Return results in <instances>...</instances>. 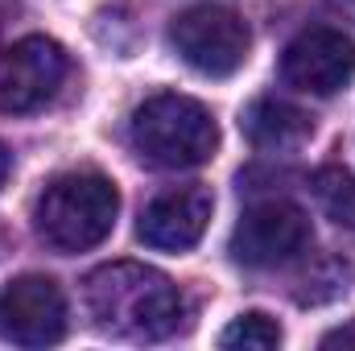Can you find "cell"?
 I'll return each mask as SVG.
<instances>
[{
  "instance_id": "4fadbf2b",
  "label": "cell",
  "mask_w": 355,
  "mask_h": 351,
  "mask_svg": "<svg viewBox=\"0 0 355 351\" xmlns=\"http://www.w3.org/2000/svg\"><path fill=\"white\" fill-rule=\"evenodd\" d=\"M339 343H355V327L352 331H331V335L322 339V348H339Z\"/></svg>"
},
{
  "instance_id": "5b68a950",
  "label": "cell",
  "mask_w": 355,
  "mask_h": 351,
  "mask_svg": "<svg viewBox=\"0 0 355 351\" xmlns=\"http://www.w3.org/2000/svg\"><path fill=\"white\" fill-rule=\"evenodd\" d=\"M310 215L285 198H265L248 207L232 232V257L248 268H281L310 252Z\"/></svg>"
},
{
  "instance_id": "5bb4252c",
  "label": "cell",
  "mask_w": 355,
  "mask_h": 351,
  "mask_svg": "<svg viewBox=\"0 0 355 351\" xmlns=\"http://www.w3.org/2000/svg\"><path fill=\"white\" fill-rule=\"evenodd\" d=\"M339 17H347V21H355V0H327Z\"/></svg>"
},
{
  "instance_id": "3957f363",
  "label": "cell",
  "mask_w": 355,
  "mask_h": 351,
  "mask_svg": "<svg viewBox=\"0 0 355 351\" xmlns=\"http://www.w3.org/2000/svg\"><path fill=\"white\" fill-rule=\"evenodd\" d=\"M132 145L157 170H194L215 157L219 124L190 95H153L132 112Z\"/></svg>"
},
{
  "instance_id": "8fae6325",
  "label": "cell",
  "mask_w": 355,
  "mask_h": 351,
  "mask_svg": "<svg viewBox=\"0 0 355 351\" xmlns=\"http://www.w3.org/2000/svg\"><path fill=\"white\" fill-rule=\"evenodd\" d=\"M310 190L318 198V207L327 211V219H335L339 228H355V174L343 166H322L310 178Z\"/></svg>"
},
{
  "instance_id": "7c38bea8",
  "label": "cell",
  "mask_w": 355,
  "mask_h": 351,
  "mask_svg": "<svg viewBox=\"0 0 355 351\" xmlns=\"http://www.w3.org/2000/svg\"><path fill=\"white\" fill-rule=\"evenodd\" d=\"M281 343V327L261 314V310H252V314H240L223 335H219V348H248V351H268Z\"/></svg>"
},
{
  "instance_id": "277c9868",
  "label": "cell",
  "mask_w": 355,
  "mask_h": 351,
  "mask_svg": "<svg viewBox=\"0 0 355 351\" xmlns=\"http://www.w3.org/2000/svg\"><path fill=\"white\" fill-rule=\"evenodd\" d=\"M170 46L178 50V58L190 71H198L207 79H227L248 62L252 33L232 8L198 4V8H186V12L174 17Z\"/></svg>"
},
{
  "instance_id": "9a60e30c",
  "label": "cell",
  "mask_w": 355,
  "mask_h": 351,
  "mask_svg": "<svg viewBox=\"0 0 355 351\" xmlns=\"http://www.w3.org/2000/svg\"><path fill=\"white\" fill-rule=\"evenodd\" d=\"M4 178H8V149L0 145V182H4Z\"/></svg>"
},
{
  "instance_id": "9c48e42d",
  "label": "cell",
  "mask_w": 355,
  "mask_h": 351,
  "mask_svg": "<svg viewBox=\"0 0 355 351\" xmlns=\"http://www.w3.org/2000/svg\"><path fill=\"white\" fill-rule=\"evenodd\" d=\"M211 190L202 186H170L162 190L145 215H141V240L149 248H162V252H186L202 240L207 223H211Z\"/></svg>"
},
{
  "instance_id": "7a4b0ae2",
  "label": "cell",
  "mask_w": 355,
  "mask_h": 351,
  "mask_svg": "<svg viewBox=\"0 0 355 351\" xmlns=\"http://www.w3.org/2000/svg\"><path fill=\"white\" fill-rule=\"evenodd\" d=\"M120 215L116 182L95 170H71L46 182L33 207V228L54 252H87L107 240Z\"/></svg>"
},
{
  "instance_id": "52a82bcc",
  "label": "cell",
  "mask_w": 355,
  "mask_h": 351,
  "mask_svg": "<svg viewBox=\"0 0 355 351\" xmlns=\"http://www.w3.org/2000/svg\"><path fill=\"white\" fill-rule=\"evenodd\" d=\"M67 335V298L54 277L25 273L0 285V339L17 348H50Z\"/></svg>"
},
{
  "instance_id": "ba28073f",
  "label": "cell",
  "mask_w": 355,
  "mask_h": 351,
  "mask_svg": "<svg viewBox=\"0 0 355 351\" xmlns=\"http://www.w3.org/2000/svg\"><path fill=\"white\" fill-rule=\"evenodd\" d=\"M281 79L306 95H335L355 79V42L339 29H302L281 54Z\"/></svg>"
},
{
  "instance_id": "8992f818",
  "label": "cell",
  "mask_w": 355,
  "mask_h": 351,
  "mask_svg": "<svg viewBox=\"0 0 355 351\" xmlns=\"http://www.w3.org/2000/svg\"><path fill=\"white\" fill-rule=\"evenodd\" d=\"M71 62L67 50L54 37L29 33L12 46L0 50V112H37L46 108L62 79H67Z\"/></svg>"
},
{
  "instance_id": "6da1fadb",
  "label": "cell",
  "mask_w": 355,
  "mask_h": 351,
  "mask_svg": "<svg viewBox=\"0 0 355 351\" xmlns=\"http://www.w3.org/2000/svg\"><path fill=\"white\" fill-rule=\"evenodd\" d=\"M83 298H87L91 318L120 339L157 343V339H170L186 327L182 289L153 264H99L83 281Z\"/></svg>"
},
{
  "instance_id": "30bf717a",
  "label": "cell",
  "mask_w": 355,
  "mask_h": 351,
  "mask_svg": "<svg viewBox=\"0 0 355 351\" xmlns=\"http://www.w3.org/2000/svg\"><path fill=\"white\" fill-rule=\"evenodd\" d=\"M240 128H244V137L257 149H265V153H289V149H297V145H306L314 137V116L302 112V108H293V103H285V99L265 95V99H252L244 108Z\"/></svg>"
}]
</instances>
